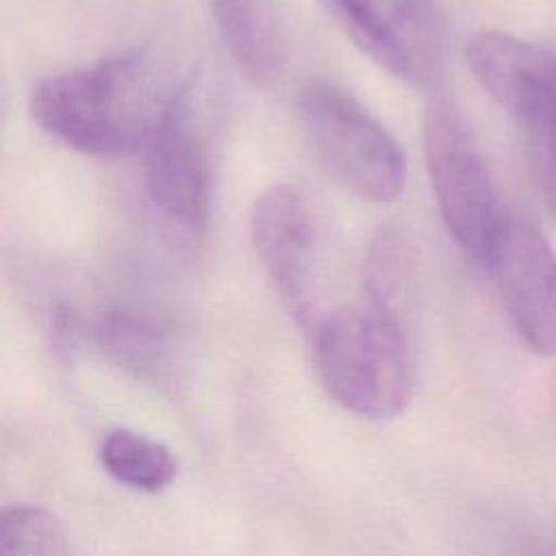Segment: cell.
<instances>
[{
  "label": "cell",
  "mask_w": 556,
  "mask_h": 556,
  "mask_svg": "<svg viewBox=\"0 0 556 556\" xmlns=\"http://www.w3.org/2000/svg\"><path fill=\"white\" fill-rule=\"evenodd\" d=\"M187 96L161 54L137 48L39 80L28 96L33 122L65 148L96 159L143 152Z\"/></svg>",
  "instance_id": "1"
},
{
  "label": "cell",
  "mask_w": 556,
  "mask_h": 556,
  "mask_svg": "<svg viewBox=\"0 0 556 556\" xmlns=\"http://www.w3.org/2000/svg\"><path fill=\"white\" fill-rule=\"evenodd\" d=\"M0 556H72L59 519L39 506L15 504L0 513Z\"/></svg>",
  "instance_id": "14"
},
{
  "label": "cell",
  "mask_w": 556,
  "mask_h": 556,
  "mask_svg": "<svg viewBox=\"0 0 556 556\" xmlns=\"http://www.w3.org/2000/svg\"><path fill=\"white\" fill-rule=\"evenodd\" d=\"M350 39L387 74L430 87L447 56V24L437 0H326Z\"/></svg>",
  "instance_id": "6"
},
{
  "label": "cell",
  "mask_w": 556,
  "mask_h": 556,
  "mask_svg": "<svg viewBox=\"0 0 556 556\" xmlns=\"http://www.w3.org/2000/svg\"><path fill=\"white\" fill-rule=\"evenodd\" d=\"M250 239L287 315L308 332L328 311V222L317 195L300 182H276L254 202Z\"/></svg>",
  "instance_id": "4"
},
{
  "label": "cell",
  "mask_w": 556,
  "mask_h": 556,
  "mask_svg": "<svg viewBox=\"0 0 556 556\" xmlns=\"http://www.w3.org/2000/svg\"><path fill=\"white\" fill-rule=\"evenodd\" d=\"M424 156L447 232L480 265H489L510 215L460 111L434 98L424 111Z\"/></svg>",
  "instance_id": "5"
},
{
  "label": "cell",
  "mask_w": 556,
  "mask_h": 556,
  "mask_svg": "<svg viewBox=\"0 0 556 556\" xmlns=\"http://www.w3.org/2000/svg\"><path fill=\"white\" fill-rule=\"evenodd\" d=\"M536 161H539V185L543 191L545 206L556 217V128L545 137L536 139Z\"/></svg>",
  "instance_id": "15"
},
{
  "label": "cell",
  "mask_w": 556,
  "mask_h": 556,
  "mask_svg": "<svg viewBox=\"0 0 556 556\" xmlns=\"http://www.w3.org/2000/svg\"><path fill=\"white\" fill-rule=\"evenodd\" d=\"M298 119L315 159L343 189L376 204L402 195V146L350 91L311 78L298 93Z\"/></svg>",
  "instance_id": "3"
},
{
  "label": "cell",
  "mask_w": 556,
  "mask_h": 556,
  "mask_svg": "<svg viewBox=\"0 0 556 556\" xmlns=\"http://www.w3.org/2000/svg\"><path fill=\"white\" fill-rule=\"evenodd\" d=\"M96 345L122 367L143 378H163L176 358L178 334L172 319L150 304L117 302L91 321Z\"/></svg>",
  "instance_id": "10"
},
{
  "label": "cell",
  "mask_w": 556,
  "mask_h": 556,
  "mask_svg": "<svg viewBox=\"0 0 556 556\" xmlns=\"http://www.w3.org/2000/svg\"><path fill=\"white\" fill-rule=\"evenodd\" d=\"M100 463L113 480L146 493L163 491L178 473V460L167 445L128 428L106 432Z\"/></svg>",
  "instance_id": "13"
},
{
  "label": "cell",
  "mask_w": 556,
  "mask_h": 556,
  "mask_svg": "<svg viewBox=\"0 0 556 556\" xmlns=\"http://www.w3.org/2000/svg\"><path fill=\"white\" fill-rule=\"evenodd\" d=\"M337 404L367 419L400 415L415 389L413 330L361 304L328 308L306 332Z\"/></svg>",
  "instance_id": "2"
},
{
  "label": "cell",
  "mask_w": 556,
  "mask_h": 556,
  "mask_svg": "<svg viewBox=\"0 0 556 556\" xmlns=\"http://www.w3.org/2000/svg\"><path fill=\"white\" fill-rule=\"evenodd\" d=\"M141 154L152 213L180 243H198L208 219V161L187 96Z\"/></svg>",
  "instance_id": "7"
},
{
  "label": "cell",
  "mask_w": 556,
  "mask_h": 556,
  "mask_svg": "<svg viewBox=\"0 0 556 556\" xmlns=\"http://www.w3.org/2000/svg\"><path fill=\"white\" fill-rule=\"evenodd\" d=\"M478 85L532 139L556 128V50L502 30H480L465 46Z\"/></svg>",
  "instance_id": "8"
},
{
  "label": "cell",
  "mask_w": 556,
  "mask_h": 556,
  "mask_svg": "<svg viewBox=\"0 0 556 556\" xmlns=\"http://www.w3.org/2000/svg\"><path fill=\"white\" fill-rule=\"evenodd\" d=\"M213 20L235 67L252 85H269L282 67V33L274 0H211Z\"/></svg>",
  "instance_id": "12"
},
{
  "label": "cell",
  "mask_w": 556,
  "mask_h": 556,
  "mask_svg": "<svg viewBox=\"0 0 556 556\" xmlns=\"http://www.w3.org/2000/svg\"><path fill=\"white\" fill-rule=\"evenodd\" d=\"M506 315L521 341L543 356L556 354V252L523 217L508 215L486 265Z\"/></svg>",
  "instance_id": "9"
},
{
  "label": "cell",
  "mask_w": 556,
  "mask_h": 556,
  "mask_svg": "<svg viewBox=\"0 0 556 556\" xmlns=\"http://www.w3.org/2000/svg\"><path fill=\"white\" fill-rule=\"evenodd\" d=\"M419 278V254L410 232L400 224L380 226L363 261V302L410 328Z\"/></svg>",
  "instance_id": "11"
}]
</instances>
